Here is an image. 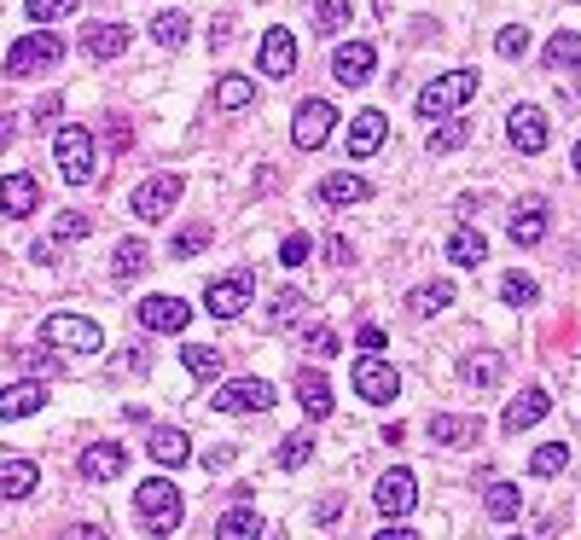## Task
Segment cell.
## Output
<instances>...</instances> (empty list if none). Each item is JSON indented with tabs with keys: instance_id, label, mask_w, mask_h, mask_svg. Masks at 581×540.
Returning <instances> with one entry per match:
<instances>
[{
	"instance_id": "cell-28",
	"label": "cell",
	"mask_w": 581,
	"mask_h": 540,
	"mask_svg": "<svg viewBox=\"0 0 581 540\" xmlns=\"http://www.w3.org/2000/svg\"><path fill=\"white\" fill-rule=\"evenodd\" d=\"M41 401H47L41 384H7L0 389V419H30V412H41Z\"/></svg>"
},
{
	"instance_id": "cell-23",
	"label": "cell",
	"mask_w": 581,
	"mask_h": 540,
	"mask_svg": "<svg viewBox=\"0 0 581 540\" xmlns=\"http://www.w3.org/2000/svg\"><path fill=\"white\" fill-rule=\"evenodd\" d=\"M483 436V419H453V412H436L430 419V442L436 448H471Z\"/></svg>"
},
{
	"instance_id": "cell-20",
	"label": "cell",
	"mask_w": 581,
	"mask_h": 540,
	"mask_svg": "<svg viewBox=\"0 0 581 540\" xmlns=\"http://www.w3.org/2000/svg\"><path fill=\"white\" fill-rule=\"evenodd\" d=\"M35 210H41L35 175H7L0 180V216H35Z\"/></svg>"
},
{
	"instance_id": "cell-33",
	"label": "cell",
	"mask_w": 581,
	"mask_h": 540,
	"mask_svg": "<svg viewBox=\"0 0 581 540\" xmlns=\"http://www.w3.org/2000/svg\"><path fill=\"white\" fill-rule=\"evenodd\" d=\"M256 535H262V517H256L251 506H233V511L216 524V540H256Z\"/></svg>"
},
{
	"instance_id": "cell-50",
	"label": "cell",
	"mask_w": 581,
	"mask_h": 540,
	"mask_svg": "<svg viewBox=\"0 0 581 540\" xmlns=\"http://www.w3.org/2000/svg\"><path fill=\"white\" fill-rule=\"evenodd\" d=\"M303 343L315 349V355H338V331H331V326H315V331H308Z\"/></svg>"
},
{
	"instance_id": "cell-36",
	"label": "cell",
	"mask_w": 581,
	"mask_h": 540,
	"mask_svg": "<svg viewBox=\"0 0 581 540\" xmlns=\"http://www.w3.org/2000/svg\"><path fill=\"white\" fill-rule=\"evenodd\" d=\"M501 302L506 308H535V302H541V285H535L529 274H506L501 279Z\"/></svg>"
},
{
	"instance_id": "cell-11",
	"label": "cell",
	"mask_w": 581,
	"mask_h": 540,
	"mask_svg": "<svg viewBox=\"0 0 581 540\" xmlns=\"http://www.w3.org/2000/svg\"><path fill=\"white\" fill-rule=\"evenodd\" d=\"M204 308L216 320H239L251 308V274H227V279H210L204 285Z\"/></svg>"
},
{
	"instance_id": "cell-18",
	"label": "cell",
	"mask_w": 581,
	"mask_h": 540,
	"mask_svg": "<svg viewBox=\"0 0 581 540\" xmlns=\"http://www.w3.org/2000/svg\"><path fill=\"white\" fill-rule=\"evenodd\" d=\"M122 471H129V448H117V442H94L81 453V476L88 483H117Z\"/></svg>"
},
{
	"instance_id": "cell-13",
	"label": "cell",
	"mask_w": 581,
	"mask_h": 540,
	"mask_svg": "<svg viewBox=\"0 0 581 540\" xmlns=\"http://www.w3.org/2000/svg\"><path fill=\"white\" fill-rule=\"evenodd\" d=\"M372 65H379L372 41H343V47L331 53V76H338L343 88H361V81H372Z\"/></svg>"
},
{
	"instance_id": "cell-44",
	"label": "cell",
	"mask_w": 581,
	"mask_h": 540,
	"mask_svg": "<svg viewBox=\"0 0 581 540\" xmlns=\"http://www.w3.org/2000/svg\"><path fill=\"white\" fill-rule=\"evenodd\" d=\"M315 24H320V35H343L349 30V0H320Z\"/></svg>"
},
{
	"instance_id": "cell-42",
	"label": "cell",
	"mask_w": 581,
	"mask_h": 540,
	"mask_svg": "<svg viewBox=\"0 0 581 540\" xmlns=\"http://www.w3.org/2000/svg\"><path fill=\"white\" fill-rule=\"evenodd\" d=\"M204 244H210V221H193V227H180V233H175L169 256H175V262H186V256H198Z\"/></svg>"
},
{
	"instance_id": "cell-40",
	"label": "cell",
	"mask_w": 581,
	"mask_h": 540,
	"mask_svg": "<svg viewBox=\"0 0 581 540\" xmlns=\"http://www.w3.org/2000/svg\"><path fill=\"white\" fill-rule=\"evenodd\" d=\"M564 465H570V442H547V448L529 453V471H535V476H558Z\"/></svg>"
},
{
	"instance_id": "cell-45",
	"label": "cell",
	"mask_w": 581,
	"mask_h": 540,
	"mask_svg": "<svg viewBox=\"0 0 581 540\" xmlns=\"http://www.w3.org/2000/svg\"><path fill=\"white\" fill-rule=\"evenodd\" d=\"M76 7H81V0H24L30 24H53V18H70Z\"/></svg>"
},
{
	"instance_id": "cell-8",
	"label": "cell",
	"mask_w": 581,
	"mask_h": 540,
	"mask_svg": "<svg viewBox=\"0 0 581 540\" xmlns=\"http://www.w3.org/2000/svg\"><path fill=\"white\" fill-rule=\"evenodd\" d=\"M331 129H338V111L326 106V99H303L297 117H290V140L303 145V152H315V145L331 140Z\"/></svg>"
},
{
	"instance_id": "cell-29",
	"label": "cell",
	"mask_w": 581,
	"mask_h": 540,
	"mask_svg": "<svg viewBox=\"0 0 581 540\" xmlns=\"http://www.w3.org/2000/svg\"><path fill=\"white\" fill-rule=\"evenodd\" d=\"M145 262H152V251H145L140 239H122L117 251H111V279H117V285L140 279V274H145Z\"/></svg>"
},
{
	"instance_id": "cell-37",
	"label": "cell",
	"mask_w": 581,
	"mask_h": 540,
	"mask_svg": "<svg viewBox=\"0 0 581 540\" xmlns=\"http://www.w3.org/2000/svg\"><path fill=\"white\" fill-rule=\"evenodd\" d=\"M501 372H506V361L501 355H465V384H476V389H489V384H501Z\"/></svg>"
},
{
	"instance_id": "cell-60",
	"label": "cell",
	"mask_w": 581,
	"mask_h": 540,
	"mask_svg": "<svg viewBox=\"0 0 581 540\" xmlns=\"http://www.w3.org/2000/svg\"><path fill=\"white\" fill-rule=\"evenodd\" d=\"M570 163H575V175H581V140H575V152H570Z\"/></svg>"
},
{
	"instance_id": "cell-12",
	"label": "cell",
	"mask_w": 581,
	"mask_h": 540,
	"mask_svg": "<svg viewBox=\"0 0 581 540\" xmlns=\"http://www.w3.org/2000/svg\"><path fill=\"white\" fill-rule=\"evenodd\" d=\"M372 500H379L384 517H407L413 506H419V476H413L407 465L384 471V476H379V494H372Z\"/></svg>"
},
{
	"instance_id": "cell-34",
	"label": "cell",
	"mask_w": 581,
	"mask_h": 540,
	"mask_svg": "<svg viewBox=\"0 0 581 540\" xmlns=\"http://www.w3.org/2000/svg\"><path fill=\"white\" fill-rule=\"evenodd\" d=\"M274 460H279V471H303L308 460H315V436H308V430H290Z\"/></svg>"
},
{
	"instance_id": "cell-39",
	"label": "cell",
	"mask_w": 581,
	"mask_h": 540,
	"mask_svg": "<svg viewBox=\"0 0 581 540\" xmlns=\"http://www.w3.org/2000/svg\"><path fill=\"white\" fill-rule=\"evenodd\" d=\"M517 511H524V494H517L512 483H494L489 488V517H494V524H512Z\"/></svg>"
},
{
	"instance_id": "cell-15",
	"label": "cell",
	"mask_w": 581,
	"mask_h": 540,
	"mask_svg": "<svg viewBox=\"0 0 581 540\" xmlns=\"http://www.w3.org/2000/svg\"><path fill=\"white\" fill-rule=\"evenodd\" d=\"M256 65H262V76H290L297 70V35L290 30H267L262 35V47H256Z\"/></svg>"
},
{
	"instance_id": "cell-47",
	"label": "cell",
	"mask_w": 581,
	"mask_h": 540,
	"mask_svg": "<svg viewBox=\"0 0 581 540\" xmlns=\"http://www.w3.org/2000/svg\"><path fill=\"white\" fill-rule=\"evenodd\" d=\"M494 47H501V58H517V53L529 47V30H524V24H506V30H501V41H494Z\"/></svg>"
},
{
	"instance_id": "cell-2",
	"label": "cell",
	"mask_w": 581,
	"mask_h": 540,
	"mask_svg": "<svg viewBox=\"0 0 581 540\" xmlns=\"http://www.w3.org/2000/svg\"><path fill=\"white\" fill-rule=\"evenodd\" d=\"M134 511H140V524L152 529V535H175L180 517H186V500H180L175 483H163V476H145V483L134 488Z\"/></svg>"
},
{
	"instance_id": "cell-59",
	"label": "cell",
	"mask_w": 581,
	"mask_h": 540,
	"mask_svg": "<svg viewBox=\"0 0 581 540\" xmlns=\"http://www.w3.org/2000/svg\"><path fill=\"white\" fill-rule=\"evenodd\" d=\"M12 134H18V117H0V145H12Z\"/></svg>"
},
{
	"instance_id": "cell-22",
	"label": "cell",
	"mask_w": 581,
	"mask_h": 540,
	"mask_svg": "<svg viewBox=\"0 0 581 540\" xmlns=\"http://www.w3.org/2000/svg\"><path fill=\"white\" fill-rule=\"evenodd\" d=\"M297 401H303V412L308 419H331V384H326V372H315V366H303L297 372Z\"/></svg>"
},
{
	"instance_id": "cell-57",
	"label": "cell",
	"mask_w": 581,
	"mask_h": 540,
	"mask_svg": "<svg viewBox=\"0 0 581 540\" xmlns=\"http://www.w3.org/2000/svg\"><path fill=\"white\" fill-rule=\"evenodd\" d=\"M355 343H361V349H384V331H379V326H361Z\"/></svg>"
},
{
	"instance_id": "cell-4",
	"label": "cell",
	"mask_w": 581,
	"mask_h": 540,
	"mask_svg": "<svg viewBox=\"0 0 581 540\" xmlns=\"http://www.w3.org/2000/svg\"><path fill=\"white\" fill-rule=\"evenodd\" d=\"M41 338H47V349H70V355H99L106 331H99L88 315H47Z\"/></svg>"
},
{
	"instance_id": "cell-54",
	"label": "cell",
	"mask_w": 581,
	"mask_h": 540,
	"mask_svg": "<svg viewBox=\"0 0 581 540\" xmlns=\"http://www.w3.org/2000/svg\"><path fill=\"white\" fill-rule=\"evenodd\" d=\"M233 453L239 448H210V453H204V471H227V465H233Z\"/></svg>"
},
{
	"instance_id": "cell-58",
	"label": "cell",
	"mask_w": 581,
	"mask_h": 540,
	"mask_svg": "<svg viewBox=\"0 0 581 540\" xmlns=\"http://www.w3.org/2000/svg\"><path fill=\"white\" fill-rule=\"evenodd\" d=\"M372 540H419V535H413V529H402V524H390V529H379Z\"/></svg>"
},
{
	"instance_id": "cell-7",
	"label": "cell",
	"mask_w": 581,
	"mask_h": 540,
	"mask_svg": "<svg viewBox=\"0 0 581 540\" xmlns=\"http://www.w3.org/2000/svg\"><path fill=\"white\" fill-rule=\"evenodd\" d=\"M349 378H355V396H361V401H396V396H402L396 366H390V361H379V355H361Z\"/></svg>"
},
{
	"instance_id": "cell-27",
	"label": "cell",
	"mask_w": 581,
	"mask_h": 540,
	"mask_svg": "<svg viewBox=\"0 0 581 540\" xmlns=\"http://www.w3.org/2000/svg\"><path fill=\"white\" fill-rule=\"evenodd\" d=\"M366 198H372V180H366V175L338 169V175L320 180V203H366Z\"/></svg>"
},
{
	"instance_id": "cell-24",
	"label": "cell",
	"mask_w": 581,
	"mask_h": 540,
	"mask_svg": "<svg viewBox=\"0 0 581 540\" xmlns=\"http://www.w3.org/2000/svg\"><path fill=\"white\" fill-rule=\"evenodd\" d=\"M384 129H390L384 111H361L355 122H349V157H372L384 145Z\"/></svg>"
},
{
	"instance_id": "cell-35",
	"label": "cell",
	"mask_w": 581,
	"mask_h": 540,
	"mask_svg": "<svg viewBox=\"0 0 581 540\" xmlns=\"http://www.w3.org/2000/svg\"><path fill=\"white\" fill-rule=\"evenodd\" d=\"M251 99H256V81L251 76H221L216 81V106L221 111H239V106H251Z\"/></svg>"
},
{
	"instance_id": "cell-51",
	"label": "cell",
	"mask_w": 581,
	"mask_h": 540,
	"mask_svg": "<svg viewBox=\"0 0 581 540\" xmlns=\"http://www.w3.org/2000/svg\"><path fill=\"white\" fill-rule=\"evenodd\" d=\"M24 366H30V372H41V378H53V372H58V361L47 355V349H24Z\"/></svg>"
},
{
	"instance_id": "cell-9",
	"label": "cell",
	"mask_w": 581,
	"mask_h": 540,
	"mask_svg": "<svg viewBox=\"0 0 581 540\" xmlns=\"http://www.w3.org/2000/svg\"><path fill=\"white\" fill-rule=\"evenodd\" d=\"M506 140H512L524 157H541V152H547V140H552L547 111H541V106H517L512 122H506Z\"/></svg>"
},
{
	"instance_id": "cell-48",
	"label": "cell",
	"mask_w": 581,
	"mask_h": 540,
	"mask_svg": "<svg viewBox=\"0 0 581 540\" xmlns=\"http://www.w3.org/2000/svg\"><path fill=\"white\" fill-rule=\"evenodd\" d=\"M53 233H58V239H88V233H94V221H88V216H76V210H65Z\"/></svg>"
},
{
	"instance_id": "cell-32",
	"label": "cell",
	"mask_w": 581,
	"mask_h": 540,
	"mask_svg": "<svg viewBox=\"0 0 581 540\" xmlns=\"http://www.w3.org/2000/svg\"><path fill=\"white\" fill-rule=\"evenodd\" d=\"M180 366L193 372V378H221V349L216 343H186L180 349Z\"/></svg>"
},
{
	"instance_id": "cell-49",
	"label": "cell",
	"mask_w": 581,
	"mask_h": 540,
	"mask_svg": "<svg viewBox=\"0 0 581 540\" xmlns=\"http://www.w3.org/2000/svg\"><path fill=\"white\" fill-rule=\"evenodd\" d=\"M58 111H65V99L47 93V99H41V106L30 111V129H53V117H58Z\"/></svg>"
},
{
	"instance_id": "cell-52",
	"label": "cell",
	"mask_w": 581,
	"mask_h": 540,
	"mask_svg": "<svg viewBox=\"0 0 581 540\" xmlns=\"http://www.w3.org/2000/svg\"><path fill=\"white\" fill-rule=\"evenodd\" d=\"M233 41V12H216V24H210V47H227Z\"/></svg>"
},
{
	"instance_id": "cell-6",
	"label": "cell",
	"mask_w": 581,
	"mask_h": 540,
	"mask_svg": "<svg viewBox=\"0 0 581 540\" xmlns=\"http://www.w3.org/2000/svg\"><path fill=\"white\" fill-rule=\"evenodd\" d=\"M180 192H186V180H180L175 169L140 180V186H134V216H140V221H163V216L180 203Z\"/></svg>"
},
{
	"instance_id": "cell-14",
	"label": "cell",
	"mask_w": 581,
	"mask_h": 540,
	"mask_svg": "<svg viewBox=\"0 0 581 540\" xmlns=\"http://www.w3.org/2000/svg\"><path fill=\"white\" fill-rule=\"evenodd\" d=\"M81 53H88V58H99V65H111V58H122V53H129V30H122V24H111V18H94V24L81 30Z\"/></svg>"
},
{
	"instance_id": "cell-19",
	"label": "cell",
	"mask_w": 581,
	"mask_h": 540,
	"mask_svg": "<svg viewBox=\"0 0 581 540\" xmlns=\"http://www.w3.org/2000/svg\"><path fill=\"white\" fill-rule=\"evenodd\" d=\"M186 320H193V308H186L180 297H145L140 302V326L145 331H186Z\"/></svg>"
},
{
	"instance_id": "cell-21",
	"label": "cell",
	"mask_w": 581,
	"mask_h": 540,
	"mask_svg": "<svg viewBox=\"0 0 581 540\" xmlns=\"http://www.w3.org/2000/svg\"><path fill=\"white\" fill-rule=\"evenodd\" d=\"M35 483H41V465L35 460H0V500H30L35 494Z\"/></svg>"
},
{
	"instance_id": "cell-41",
	"label": "cell",
	"mask_w": 581,
	"mask_h": 540,
	"mask_svg": "<svg viewBox=\"0 0 581 540\" xmlns=\"http://www.w3.org/2000/svg\"><path fill=\"white\" fill-rule=\"evenodd\" d=\"M471 140V122H460V117H448L442 129H430V152L442 157V152H460V145Z\"/></svg>"
},
{
	"instance_id": "cell-1",
	"label": "cell",
	"mask_w": 581,
	"mask_h": 540,
	"mask_svg": "<svg viewBox=\"0 0 581 540\" xmlns=\"http://www.w3.org/2000/svg\"><path fill=\"white\" fill-rule=\"evenodd\" d=\"M476 88H483V76H476V70H448V76H436V81H425V88H419V117H425V122H448L460 106H471Z\"/></svg>"
},
{
	"instance_id": "cell-30",
	"label": "cell",
	"mask_w": 581,
	"mask_h": 540,
	"mask_svg": "<svg viewBox=\"0 0 581 540\" xmlns=\"http://www.w3.org/2000/svg\"><path fill=\"white\" fill-rule=\"evenodd\" d=\"M407 308L419 320H430V315H442V308H453V285L448 279H436V285H419V290H407Z\"/></svg>"
},
{
	"instance_id": "cell-46",
	"label": "cell",
	"mask_w": 581,
	"mask_h": 540,
	"mask_svg": "<svg viewBox=\"0 0 581 540\" xmlns=\"http://www.w3.org/2000/svg\"><path fill=\"white\" fill-rule=\"evenodd\" d=\"M308 256H315V239H308V233H285L279 239V262L285 267H303Z\"/></svg>"
},
{
	"instance_id": "cell-43",
	"label": "cell",
	"mask_w": 581,
	"mask_h": 540,
	"mask_svg": "<svg viewBox=\"0 0 581 540\" xmlns=\"http://www.w3.org/2000/svg\"><path fill=\"white\" fill-rule=\"evenodd\" d=\"M303 308H308V302H303V290H290V285H285V290H274V308H267V320H274V326H290V320L303 315Z\"/></svg>"
},
{
	"instance_id": "cell-5",
	"label": "cell",
	"mask_w": 581,
	"mask_h": 540,
	"mask_svg": "<svg viewBox=\"0 0 581 540\" xmlns=\"http://www.w3.org/2000/svg\"><path fill=\"white\" fill-rule=\"evenodd\" d=\"M53 157H58V175H65L70 186H88L94 180V134L88 129H58Z\"/></svg>"
},
{
	"instance_id": "cell-26",
	"label": "cell",
	"mask_w": 581,
	"mask_h": 540,
	"mask_svg": "<svg viewBox=\"0 0 581 540\" xmlns=\"http://www.w3.org/2000/svg\"><path fill=\"white\" fill-rule=\"evenodd\" d=\"M448 262L453 267H483L489 262V239L476 233V227H453L448 233Z\"/></svg>"
},
{
	"instance_id": "cell-16",
	"label": "cell",
	"mask_w": 581,
	"mask_h": 540,
	"mask_svg": "<svg viewBox=\"0 0 581 540\" xmlns=\"http://www.w3.org/2000/svg\"><path fill=\"white\" fill-rule=\"evenodd\" d=\"M512 244L517 251H529V244H541L547 239V198H517V210H512Z\"/></svg>"
},
{
	"instance_id": "cell-55",
	"label": "cell",
	"mask_w": 581,
	"mask_h": 540,
	"mask_svg": "<svg viewBox=\"0 0 581 540\" xmlns=\"http://www.w3.org/2000/svg\"><path fill=\"white\" fill-rule=\"evenodd\" d=\"M106 140H111V152H129V145H134V134L122 129V122H111V129H106Z\"/></svg>"
},
{
	"instance_id": "cell-17",
	"label": "cell",
	"mask_w": 581,
	"mask_h": 540,
	"mask_svg": "<svg viewBox=\"0 0 581 540\" xmlns=\"http://www.w3.org/2000/svg\"><path fill=\"white\" fill-rule=\"evenodd\" d=\"M547 412H552V401H547V389H517V396H512V407H506V419H501V430L506 436H517V430H529V425H541L547 419Z\"/></svg>"
},
{
	"instance_id": "cell-31",
	"label": "cell",
	"mask_w": 581,
	"mask_h": 540,
	"mask_svg": "<svg viewBox=\"0 0 581 540\" xmlns=\"http://www.w3.org/2000/svg\"><path fill=\"white\" fill-rule=\"evenodd\" d=\"M541 65H547V70H570V65H581V35H575V30H558L547 47H541Z\"/></svg>"
},
{
	"instance_id": "cell-38",
	"label": "cell",
	"mask_w": 581,
	"mask_h": 540,
	"mask_svg": "<svg viewBox=\"0 0 581 540\" xmlns=\"http://www.w3.org/2000/svg\"><path fill=\"white\" fill-rule=\"evenodd\" d=\"M186 30H193V24H186V12H157L152 18V41H157V47H180V41H186Z\"/></svg>"
},
{
	"instance_id": "cell-56",
	"label": "cell",
	"mask_w": 581,
	"mask_h": 540,
	"mask_svg": "<svg viewBox=\"0 0 581 540\" xmlns=\"http://www.w3.org/2000/svg\"><path fill=\"white\" fill-rule=\"evenodd\" d=\"M58 540H106V529H94V524H76V529H65Z\"/></svg>"
},
{
	"instance_id": "cell-53",
	"label": "cell",
	"mask_w": 581,
	"mask_h": 540,
	"mask_svg": "<svg viewBox=\"0 0 581 540\" xmlns=\"http://www.w3.org/2000/svg\"><path fill=\"white\" fill-rule=\"evenodd\" d=\"M326 262H338V267H343V262H355V251H349V239H343V233H331V239H326Z\"/></svg>"
},
{
	"instance_id": "cell-10",
	"label": "cell",
	"mask_w": 581,
	"mask_h": 540,
	"mask_svg": "<svg viewBox=\"0 0 581 540\" xmlns=\"http://www.w3.org/2000/svg\"><path fill=\"white\" fill-rule=\"evenodd\" d=\"M216 412H267L274 407V384L267 378H233V384H221L216 389Z\"/></svg>"
},
{
	"instance_id": "cell-25",
	"label": "cell",
	"mask_w": 581,
	"mask_h": 540,
	"mask_svg": "<svg viewBox=\"0 0 581 540\" xmlns=\"http://www.w3.org/2000/svg\"><path fill=\"white\" fill-rule=\"evenodd\" d=\"M145 453H152V460L163 465V471H175V465H186L193 460V442H186V430H152V442H145Z\"/></svg>"
},
{
	"instance_id": "cell-3",
	"label": "cell",
	"mask_w": 581,
	"mask_h": 540,
	"mask_svg": "<svg viewBox=\"0 0 581 540\" xmlns=\"http://www.w3.org/2000/svg\"><path fill=\"white\" fill-rule=\"evenodd\" d=\"M58 58H65V35H53V30H30L24 41H12V53H7V76H41V70H53Z\"/></svg>"
}]
</instances>
